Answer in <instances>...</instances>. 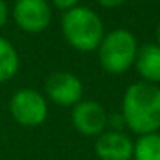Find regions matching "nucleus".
<instances>
[{"label":"nucleus","mask_w":160,"mask_h":160,"mask_svg":"<svg viewBox=\"0 0 160 160\" xmlns=\"http://www.w3.org/2000/svg\"><path fill=\"white\" fill-rule=\"evenodd\" d=\"M124 124L136 134H148L160 129V88L157 84L138 81L132 83L122 97Z\"/></svg>","instance_id":"obj_1"},{"label":"nucleus","mask_w":160,"mask_h":160,"mask_svg":"<svg viewBox=\"0 0 160 160\" xmlns=\"http://www.w3.org/2000/svg\"><path fill=\"white\" fill-rule=\"evenodd\" d=\"M60 26L66 42L74 50L83 53L97 50L105 35L100 16L93 9L83 5H76L64 12Z\"/></svg>","instance_id":"obj_2"},{"label":"nucleus","mask_w":160,"mask_h":160,"mask_svg":"<svg viewBox=\"0 0 160 160\" xmlns=\"http://www.w3.org/2000/svg\"><path fill=\"white\" fill-rule=\"evenodd\" d=\"M138 48L136 36L129 29H112L103 35L97 48L100 66L110 74H122L134 66Z\"/></svg>","instance_id":"obj_3"},{"label":"nucleus","mask_w":160,"mask_h":160,"mask_svg":"<svg viewBox=\"0 0 160 160\" xmlns=\"http://www.w3.org/2000/svg\"><path fill=\"white\" fill-rule=\"evenodd\" d=\"M9 110L12 119L24 128L42 126L48 117L45 95L33 88H21L16 91L9 102Z\"/></svg>","instance_id":"obj_4"},{"label":"nucleus","mask_w":160,"mask_h":160,"mask_svg":"<svg viewBox=\"0 0 160 160\" xmlns=\"http://www.w3.org/2000/svg\"><path fill=\"white\" fill-rule=\"evenodd\" d=\"M12 19L26 33H42L50 26L52 7L48 0H16Z\"/></svg>","instance_id":"obj_5"},{"label":"nucleus","mask_w":160,"mask_h":160,"mask_svg":"<svg viewBox=\"0 0 160 160\" xmlns=\"http://www.w3.org/2000/svg\"><path fill=\"white\" fill-rule=\"evenodd\" d=\"M83 91L84 86L81 79L67 71L52 72L45 81V98L60 107H74L83 100Z\"/></svg>","instance_id":"obj_6"},{"label":"nucleus","mask_w":160,"mask_h":160,"mask_svg":"<svg viewBox=\"0 0 160 160\" xmlns=\"http://www.w3.org/2000/svg\"><path fill=\"white\" fill-rule=\"evenodd\" d=\"M71 121L76 131L83 136H95L107 131L108 114L102 103L95 100H81L72 107Z\"/></svg>","instance_id":"obj_7"},{"label":"nucleus","mask_w":160,"mask_h":160,"mask_svg":"<svg viewBox=\"0 0 160 160\" xmlns=\"http://www.w3.org/2000/svg\"><path fill=\"white\" fill-rule=\"evenodd\" d=\"M132 145L126 132L108 129L97 136L95 153L100 160H132Z\"/></svg>","instance_id":"obj_8"},{"label":"nucleus","mask_w":160,"mask_h":160,"mask_svg":"<svg viewBox=\"0 0 160 160\" xmlns=\"http://www.w3.org/2000/svg\"><path fill=\"white\" fill-rule=\"evenodd\" d=\"M134 66L141 81L152 84L160 83V45L157 43H146L139 47L136 53Z\"/></svg>","instance_id":"obj_9"},{"label":"nucleus","mask_w":160,"mask_h":160,"mask_svg":"<svg viewBox=\"0 0 160 160\" xmlns=\"http://www.w3.org/2000/svg\"><path fill=\"white\" fill-rule=\"evenodd\" d=\"M19 71V53L16 47L0 36V84L11 81Z\"/></svg>","instance_id":"obj_10"},{"label":"nucleus","mask_w":160,"mask_h":160,"mask_svg":"<svg viewBox=\"0 0 160 160\" xmlns=\"http://www.w3.org/2000/svg\"><path fill=\"white\" fill-rule=\"evenodd\" d=\"M132 160H160V132L139 134L132 145Z\"/></svg>","instance_id":"obj_11"},{"label":"nucleus","mask_w":160,"mask_h":160,"mask_svg":"<svg viewBox=\"0 0 160 160\" xmlns=\"http://www.w3.org/2000/svg\"><path fill=\"white\" fill-rule=\"evenodd\" d=\"M52 4L55 9L66 12V11H69V9L76 7V5L79 4V0H52Z\"/></svg>","instance_id":"obj_12"},{"label":"nucleus","mask_w":160,"mask_h":160,"mask_svg":"<svg viewBox=\"0 0 160 160\" xmlns=\"http://www.w3.org/2000/svg\"><path fill=\"white\" fill-rule=\"evenodd\" d=\"M9 16H11V11H9V5L5 0H0V31L5 28L9 21Z\"/></svg>","instance_id":"obj_13"},{"label":"nucleus","mask_w":160,"mask_h":160,"mask_svg":"<svg viewBox=\"0 0 160 160\" xmlns=\"http://www.w3.org/2000/svg\"><path fill=\"white\" fill-rule=\"evenodd\" d=\"M97 2L105 9H117V7H121V5L124 4L126 0H97Z\"/></svg>","instance_id":"obj_14"},{"label":"nucleus","mask_w":160,"mask_h":160,"mask_svg":"<svg viewBox=\"0 0 160 160\" xmlns=\"http://www.w3.org/2000/svg\"><path fill=\"white\" fill-rule=\"evenodd\" d=\"M157 45H160V24L157 28Z\"/></svg>","instance_id":"obj_15"}]
</instances>
